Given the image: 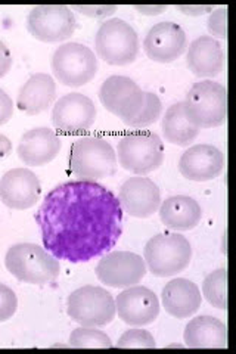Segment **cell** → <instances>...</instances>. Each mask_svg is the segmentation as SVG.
Here are the masks:
<instances>
[{"instance_id": "cell-13", "label": "cell", "mask_w": 236, "mask_h": 354, "mask_svg": "<svg viewBox=\"0 0 236 354\" xmlns=\"http://www.w3.org/2000/svg\"><path fill=\"white\" fill-rule=\"evenodd\" d=\"M160 300L149 288L133 285L125 288L116 298V313L130 326L154 324L160 315Z\"/></svg>"}, {"instance_id": "cell-11", "label": "cell", "mask_w": 236, "mask_h": 354, "mask_svg": "<svg viewBox=\"0 0 236 354\" xmlns=\"http://www.w3.org/2000/svg\"><path fill=\"white\" fill-rule=\"evenodd\" d=\"M99 99L107 111L126 123L140 113L145 104V92L129 77L111 75L100 86Z\"/></svg>"}, {"instance_id": "cell-28", "label": "cell", "mask_w": 236, "mask_h": 354, "mask_svg": "<svg viewBox=\"0 0 236 354\" xmlns=\"http://www.w3.org/2000/svg\"><path fill=\"white\" fill-rule=\"evenodd\" d=\"M161 114H163V102L158 97V95L145 92V104H143V108L140 109V113L136 117L126 121L125 124L133 129H143L156 123V121L161 118Z\"/></svg>"}, {"instance_id": "cell-33", "label": "cell", "mask_w": 236, "mask_h": 354, "mask_svg": "<svg viewBox=\"0 0 236 354\" xmlns=\"http://www.w3.org/2000/svg\"><path fill=\"white\" fill-rule=\"evenodd\" d=\"M14 115V102L9 95L0 88V126L6 124Z\"/></svg>"}, {"instance_id": "cell-23", "label": "cell", "mask_w": 236, "mask_h": 354, "mask_svg": "<svg viewBox=\"0 0 236 354\" xmlns=\"http://www.w3.org/2000/svg\"><path fill=\"white\" fill-rule=\"evenodd\" d=\"M160 218L163 225L176 232L195 229L202 220V208L194 198L176 195L167 198L160 205Z\"/></svg>"}, {"instance_id": "cell-10", "label": "cell", "mask_w": 236, "mask_h": 354, "mask_svg": "<svg viewBox=\"0 0 236 354\" xmlns=\"http://www.w3.org/2000/svg\"><path fill=\"white\" fill-rule=\"evenodd\" d=\"M77 28V19L69 6L40 5L31 9L27 17L30 35L43 43L69 40Z\"/></svg>"}, {"instance_id": "cell-35", "label": "cell", "mask_w": 236, "mask_h": 354, "mask_svg": "<svg viewBox=\"0 0 236 354\" xmlns=\"http://www.w3.org/2000/svg\"><path fill=\"white\" fill-rule=\"evenodd\" d=\"M176 9L181 10L182 14L189 15V17H201V15H204V14L212 12V6H199V5L198 6L179 5V6H176Z\"/></svg>"}, {"instance_id": "cell-4", "label": "cell", "mask_w": 236, "mask_h": 354, "mask_svg": "<svg viewBox=\"0 0 236 354\" xmlns=\"http://www.w3.org/2000/svg\"><path fill=\"white\" fill-rule=\"evenodd\" d=\"M183 108L198 129L220 127L228 120L226 87L212 80H201L190 87Z\"/></svg>"}, {"instance_id": "cell-16", "label": "cell", "mask_w": 236, "mask_h": 354, "mask_svg": "<svg viewBox=\"0 0 236 354\" xmlns=\"http://www.w3.org/2000/svg\"><path fill=\"white\" fill-rule=\"evenodd\" d=\"M118 201L122 212L136 218L154 216L161 205V192L156 183L148 177H130L121 185Z\"/></svg>"}, {"instance_id": "cell-8", "label": "cell", "mask_w": 236, "mask_h": 354, "mask_svg": "<svg viewBox=\"0 0 236 354\" xmlns=\"http://www.w3.org/2000/svg\"><path fill=\"white\" fill-rule=\"evenodd\" d=\"M66 313L82 326H107L117 315L116 298L102 286L77 288L66 300Z\"/></svg>"}, {"instance_id": "cell-32", "label": "cell", "mask_w": 236, "mask_h": 354, "mask_svg": "<svg viewBox=\"0 0 236 354\" xmlns=\"http://www.w3.org/2000/svg\"><path fill=\"white\" fill-rule=\"evenodd\" d=\"M74 9L78 10L82 15L99 19V18H107V17L114 15L118 8L117 6H107V5H102V6H99V5L86 6L84 5V6H74Z\"/></svg>"}, {"instance_id": "cell-30", "label": "cell", "mask_w": 236, "mask_h": 354, "mask_svg": "<svg viewBox=\"0 0 236 354\" xmlns=\"http://www.w3.org/2000/svg\"><path fill=\"white\" fill-rule=\"evenodd\" d=\"M18 308L17 294L5 283H0V324L12 319Z\"/></svg>"}, {"instance_id": "cell-7", "label": "cell", "mask_w": 236, "mask_h": 354, "mask_svg": "<svg viewBox=\"0 0 236 354\" xmlns=\"http://www.w3.org/2000/svg\"><path fill=\"white\" fill-rule=\"evenodd\" d=\"M95 50L98 57L107 64L126 66L139 57V36L129 22L112 18L100 24L95 36Z\"/></svg>"}, {"instance_id": "cell-20", "label": "cell", "mask_w": 236, "mask_h": 354, "mask_svg": "<svg viewBox=\"0 0 236 354\" xmlns=\"http://www.w3.org/2000/svg\"><path fill=\"white\" fill-rule=\"evenodd\" d=\"M186 65L199 79H212L223 71L224 55L220 43L211 36H201L186 48Z\"/></svg>"}, {"instance_id": "cell-1", "label": "cell", "mask_w": 236, "mask_h": 354, "mask_svg": "<svg viewBox=\"0 0 236 354\" xmlns=\"http://www.w3.org/2000/svg\"><path fill=\"white\" fill-rule=\"evenodd\" d=\"M118 196L91 180L65 182L44 196L36 214L44 250L55 259L87 263L104 256L122 235Z\"/></svg>"}, {"instance_id": "cell-24", "label": "cell", "mask_w": 236, "mask_h": 354, "mask_svg": "<svg viewBox=\"0 0 236 354\" xmlns=\"http://www.w3.org/2000/svg\"><path fill=\"white\" fill-rule=\"evenodd\" d=\"M183 339L189 348H226L228 328L212 316H197L186 325Z\"/></svg>"}, {"instance_id": "cell-34", "label": "cell", "mask_w": 236, "mask_h": 354, "mask_svg": "<svg viewBox=\"0 0 236 354\" xmlns=\"http://www.w3.org/2000/svg\"><path fill=\"white\" fill-rule=\"evenodd\" d=\"M12 64H14L12 53H10L9 48L5 43L0 41V79H3V77L10 71Z\"/></svg>"}, {"instance_id": "cell-19", "label": "cell", "mask_w": 236, "mask_h": 354, "mask_svg": "<svg viewBox=\"0 0 236 354\" xmlns=\"http://www.w3.org/2000/svg\"><path fill=\"white\" fill-rule=\"evenodd\" d=\"M62 148V140L48 127H36L21 136L17 153L18 158L30 167H43L52 162Z\"/></svg>"}, {"instance_id": "cell-12", "label": "cell", "mask_w": 236, "mask_h": 354, "mask_svg": "<svg viewBox=\"0 0 236 354\" xmlns=\"http://www.w3.org/2000/svg\"><path fill=\"white\" fill-rule=\"evenodd\" d=\"M95 272L100 283L109 288H129L143 281L148 268L136 252L111 251L99 260Z\"/></svg>"}, {"instance_id": "cell-37", "label": "cell", "mask_w": 236, "mask_h": 354, "mask_svg": "<svg viewBox=\"0 0 236 354\" xmlns=\"http://www.w3.org/2000/svg\"><path fill=\"white\" fill-rule=\"evenodd\" d=\"M12 152V142H10L5 135H0V161L9 157Z\"/></svg>"}, {"instance_id": "cell-29", "label": "cell", "mask_w": 236, "mask_h": 354, "mask_svg": "<svg viewBox=\"0 0 236 354\" xmlns=\"http://www.w3.org/2000/svg\"><path fill=\"white\" fill-rule=\"evenodd\" d=\"M118 348H155V338L149 330L145 329H129L118 338Z\"/></svg>"}, {"instance_id": "cell-25", "label": "cell", "mask_w": 236, "mask_h": 354, "mask_svg": "<svg viewBox=\"0 0 236 354\" xmlns=\"http://www.w3.org/2000/svg\"><path fill=\"white\" fill-rule=\"evenodd\" d=\"M161 127L165 140L177 147H189L201 130L188 118L183 102H177L165 111Z\"/></svg>"}, {"instance_id": "cell-17", "label": "cell", "mask_w": 236, "mask_h": 354, "mask_svg": "<svg viewBox=\"0 0 236 354\" xmlns=\"http://www.w3.org/2000/svg\"><path fill=\"white\" fill-rule=\"evenodd\" d=\"M42 195L39 177L28 169H12L0 179V201L10 209L35 207Z\"/></svg>"}, {"instance_id": "cell-18", "label": "cell", "mask_w": 236, "mask_h": 354, "mask_svg": "<svg viewBox=\"0 0 236 354\" xmlns=\"http://www.w3.org/2000/svg\"><path fill=\"white\" fill-rule=\"evenodd\" d=\"M224 155L221 151L208 143H199L188 148L179 161V171L188 180L210 182L223 171Z\"/></svg>"}, {"instance_id": "cell-2", "label": "cell", "mask_w": 236, "mask_h": 354, "mask_svg": "<svg viewBox=\"0 0 236 354\" xmlns=\"http://www.w3.org/2000/svg\"><path fill=\"white\" fill-rule=\"evenodd\" d=\"M8 272L19 282L30 285H46L61 273L60 260L36 243H15L5 256Z\"/></svg>"}, {"instance_id": "cell-31", "label": "cell", "mask_w": 236, "mask_h": 354, "mask_svg": "<svg viewBox=\"0 0 236 354\" xmlns=\"http://www.w3.org/2000/svg\"><path fill=\"white\" fill-rule=\"evenodd\" d=\"M207 28L212 39H228V8H220L211 12L207 21Z\"/></svg>"}, {"instance_id": "cell-27", "label": "cell", "mask_w": 236, "mask_h": 354, "mask_svg": "<svg viewBox=\"0 0 236 354\" xmlns=\"http://www.w3.org/2000/svg\"><path fill=\"white\" fill-rule=\"evenodd\" d=\"M70 347L73 348H109L112 347L111 338L104 330L93 326L75 328L70 335Z\"/></svg>"}, {"instance_id": "cell-36", "label": "cell", "mask_w": 236, "mask_h": 354, "mask_svg": "<svg viewBox=\"0 0 236 354\" xmlns=\"http://www.w3.org/2000/svg\"><path fill=\"white\" fill-rule=\"evenodd\" d=\"M134 9L139 10V14L142 15H149V17H155V15H160L167 10V6L161 5V6H134Z\"/></svg>"}, {"instance_id": "cell-6", "label": "cell", "mask_w": 236, "mask_h": 354, "mask_svg": "<svg viewBox=\"0 0 236 354\" xmlns=\"http://www.w3.org/2000/svg\"><path fill=\"white\" fill-rule=\"evenodd\" d=\"M163 139L152 131H131L122 136L117 147V162L122 169L146 176L158 170L164 162Z\"/></svg>"}, {"instance_id": "cell-9", "label": "cell", "mask_w": 236, "mask_h": 354, "mask_svg": "<svg viewBox=\"0 0 236 354\" xmlns=\"http://www.w3.org/2000/svg\"><path fill=\"white\" fill-rule=\"evenodd\" d=\"M52 73L66 87H82L91 83L98 74L95 52L82 43H64L53 52Z\"/></svg>"}, {"instance_id": "cell-15", "label": "cell", "mask_w": 236, "mask_h": 354, "mask_svg": "<svg viewBox=\"0 0 236 354\" xmlns=\"http://www.w3.org/2000/svg\"><path fill=\"white\" fill-rule=\"evenodd\" d=\"M96 115L98 109L91 97L82 93H69L53 105L52 123L65 133H82L95 124Z\"/></svg>"}, {"instance_id": "cell-5", "label": "cell", "mask_w": 236, "mask_h": 354, "mask_svg": "<svg viewBox=\"0 0 236 354\" xmlns=\"http://www.w3.org/2000/svg\"><path fill=\"white\" fill-rule=\"evenodd\" d=\"M143 260L156 278H170L189 268L192 247L181 234H160L146 242Z\"/></svg>"}, {"instance_id": "cell-22", "label": "cell", "mask_w": 236, "mask_h": 354, "mask_svg": "<svg viewBox=\"0 0 236 354\" xmlns=\"http://www.w3.org/2000/svg\"><path fill=\"white\" fill-rule=\"evenodd\" d=\"M56 97V83L46 73H37L21 86L17 106L27 115H39L48 111Z\"/></svg>"}, {"instance_id": "cell-38", "label": "cell", "mask_w": 236, "mask_h": 354, "mask_svg": "<svg viewBox=\"0 0 236 354\" xmlns=\"http://www.w3.org/2000/svg\"><path fill=\"white\" fill-rule=\"evenodd\" d=\"M223 252L226 254V232H224V235H223Z\"/></svg>"}, {"instance_id": "cell-3", "label": "cell", "mask_w": 236, "mask_h": 354, "mask_svg": "<svg viewBox=\"0 0 236 354\" xmlns=\"http://www.w3.org/2000/svg\"><path fill=\"white\" fill-rule=\"evenodd\" d=\"M70 169L78 180L96 182L107 179L116 173L117 153L107 139L84 136L73 143Z\"/></svg>"}, {"instance_id": "cell-21", "label": "cell", "mask_w": 236, "mask_h": 354, "mask_svg": "<svg viewBox=\"0 0 236 354\" xmlns=\"http://www.w3.org/2000/svg\"><path fill=\"white\" fill-rule=\"evenodd\" d=\"M161 301L170 316L188 319L199 310L202 295L197 283L185 278H177L165 283L161 291Z\"/></svg>"}, {"instance_id": "cell-26", "label": "cell", "mask_w": 236, "mask_h": 354, "mask_svg": "<svg viewBox=\"0 0 236 354\" xmlns=\"http://www.w3.org/2000/svg\"><path fill=\"white\" fill-rule=\"evenodd\" d=\"M202 295L219 310H228V270L217 269L202 282Z\"/></svg>"}, {"instance_id": "cell-14", "label": "cell", "mask_w": 236, "mask_h": 354, "mask_svg": "<svg viewBox=\"0 0 236 354\" xmlns=\"http://www.w3.org/2000/svg\"><path fill=\"white\" fill-rule=\"evenodd\" d=\"M188 37L185 30L176 22H158L143 40V50L151 61L158 64H172L185 53Z\"/></svg>"}]
</instances>
